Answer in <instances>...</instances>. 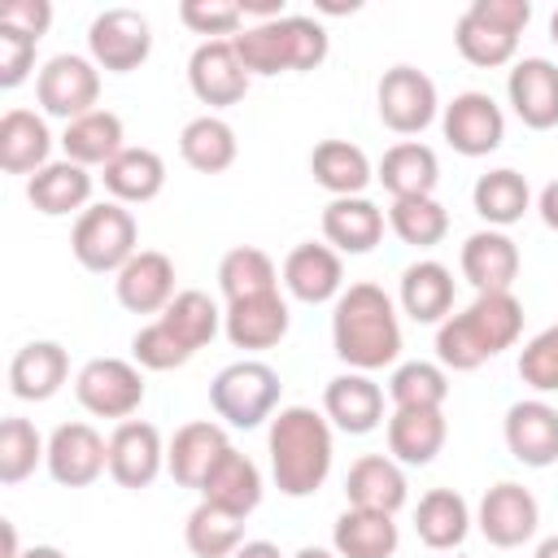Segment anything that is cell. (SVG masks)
Returning a JSON list of instances; mask_svg holds the SVG:
<instances>
[{
	"mask_svg": "<svg viewBox=\"0 0 558 558\" xmlns=\"http://www.w3.org/2000/svg\"><path fill=\"white\" fill-rule=\"evenodd\" d=\"M331 349L349 371H384L401 357L397 305L379 283H349L331 310Z\"/></svg>",
	"mask_w": 558,
	"mask_h": 558,
	"instance_id": "obj_1",
	"label": "cell"
},
{
	"mask_svg": "<svg viewBox=\"0 0 558 558\" xmlns=\"http://www.w3.org/2000/svg\"><path fill=\"white\" fill-rule=\"evenodd\" d=\"M270 475L283 497H310L331 475V423L310 405H283L270 418Z\"/></svg>",
	"mask_w": 558,
	"mask_h": 558,
	"instance_id": "obj_2",
	"label": "cell"
},
{
	"mask_svg": "<svg viewBox=\"0 0 558 558\" xmlns=\"http://www.w3.org/2000/svg\"><path fill=\"white\" fill-rule=\"evenodd\" d=\"M523 331V305L514 292H480L462 314H449L436 327V357L449 371H475Z\"/></svg>",
	"mask_w": 558,
	"mask_h": 558,
	"instance_id": "obj_3",
	"label": "cell"
},
{
	"mask_svg": "<svg viewBox=\"0 0 558 558\" xmlns=\"http://www.w3.org/2000/svg\"><path fill=\"white\" fill-rule=\"evenodd\" d=\"M231 44H235V57L248 70V78H270V74H283V70H318L331 52L327 31L314 17H301V13L257 22V26L240 31Z\"/></svg>",
	"mask_w": 558,
	"mask_h": 558,
	"instance_id": "obj_4",
	"label": "cell"
},
{
	"mask_svg": "<svg viewBox=\"0 0 558 558\" xmlns=\"http://www.w3.org/2000/svg\"><path fill=\"white\" fill-rule=\"evenodd\" d=\"M140 227H135V214L118 201H100V205H87L78 218H74V231H70V248H74V262L92 275H118L140 248Z\"/></svg>",
	"mask_w": 558,
	"mask_h": 558,
	"instance_id": "obj_5",
	"label": "cell"
},
{
	"mask_svg": "<svg viewBox=\"0 0 558 558\" xmlns=\"http://www.w3.org/2000/svg\"><path fill=\"white\" fill-rule=\"evenodd\" d=\"M279 371L257 362V357H244V362H231L214 375L209 384V405L222 423L231 427H262L266 418H275V405H279Z\"/></svg>",
	"mask_w": 558,
	"mask_h": 558,
	"instance_id": "obj_6",
	"label": "cell"
},
{
	"mask_svg": "<svg viewBox=\"0 0 558 558\" xmlns=\"http://www.w3.org/2000/svg\"><path fill=\"white\" fill-rule=\"evenodd\" d=\"M74 397L87 414L126 423L144 401V371L126 357H92L74 375Z\"/></svg>",
	"mask_w": 558,
	"mask_h": 558,
	"instance_id": "obj_7",
	"label": "cell"
},
{
	"mask_svg": "<svg viewBox=\"0 0 558 558\" xmlns=\"http://www.w3.org/2000/svg\"><path fill=\"white\" fill-rule=\"evenodd\" d=\"M35 100L48 118H61V122L92 113L100 100V65L78 52L52 57L35 78Z\"/></svg>",
	"mask_w": 558,
	"mask_h": 558,
	"instance_id": "obj_8",
	"label": "cell"
},
{
	"mask_svg": "<svg viewBox=\"0 0 558 558\" xmlns=\"http://www.w3.org/2000/svg\"><path fill=\"white\" fill-rule=\"evenodd\" d=\"M87 52L109 74H131L153 52V26L140 9H105L87 26Z\"/></svg>",
	"mask_w": 558,
	"mask_h": 558,
	"instance_id": "obj_9",
	"label": "cell"
},
{
	"mask_svg": "<svg viewBox=\"0 0 558 558\" xmlns=\"http://www.w3.org/2000/svg\"><path fill=\"white\" fill-rule=\"evenodd\" d=\"M375 109H379V122L397 135H418L436 122L440 113V100H436V83L414 70V65H392L384 70L379 87H375Z\"/></svg>",
	"mask_w": 558,
	"mask_h": 558,
	"instance_id": "obj_10",
	"label": "cell"
},
{
	"mask_svg": "<svg viewBox=\"0 0 558 558\" xmlns=\"http://www.w3.org/2000/svg\"><path fill=\"white\" fill-rule=\"evenodd\" d=\"M440 131H445L453 153L488 157L506 140V113L488 92H458L440 113Z\"/></svg>",
	"mask_w": 558,
	"mask_h": 558,
	"instance_id": "obj_11",
	"label": "cell"
},
{
	"mask_svg": "<svg viewBox=\"0 0 558 558\" xmlns=\"http://www.w3.org/2000/svg\"><path fill=\"white\" fill-rule=\"evenodd\" d=\"M248 70L240 65L235 57V44L231 39H205L196 44V52L187 57V87L201 105L209 109H227V105H240L244 92H248Z\"/></svg>",
	"mask_w": 558,
	"mask_h": 558,
	"instance_id": "obj_12",
	"label": "cell"
},
{
	"mask_svg": "<svg viewBox=\"0 0 558 558\" xmlns=\"http://www.w3.org/2000/svg\"><path fill=\"white\" fill-rule=\"evenodd\" d=\"M109 471V440L92 423H61L48 436V475L61 488H87Z\"/></svg>",
	"mask_w": 558,
	"mask_h": 558,
	"instance_id": "obj_13",
	"label": "cell"
},
{
	"mask_svg": "<svg viewBox=\"0 0 558 558\" xmlns=\"http://www.w3.org/2000/svg\"><path fill=\"white\" fill-rule=\"evenodd\" d=\"M475 523H480V532H484L488 545H497V549H519L523 541L536 536V527H541V506H536V497H532L523 484L501 480V484H493V488L484 493Z\"/></svg>",
	"mask_w": 558,
	"mask_h": 558,
	"instance_id": "obj_14",
	"label": "cell"
},
{
	"mask_svg": "<svg viewBox=\"0 0 558 558\" xmlns=\"http://www.w3.org/2000/svg\"><path fill=\"white\" fill-rule=\"evenodd\" d=\"M501 436H506V449L514 462L523 466H554L558 462V410L541 397L532 401H514L506 410V423H501Z\"/></svg>",
	"mask_w": 558,
	"mask_h": 558,
	"instance_id": "obj_15",
	"label": "cell"
},
{
	"mask_svg": "<svg viewBox=\"0 0 558 558\" xmlns=\"http://www.w3.org/2000/svg\"><path fill=\"white\" fill-rule=\"evenodd\" d=\"M166 466V445L161 432L144 418H126L109 436V475L122 488H148Z\"/></svg>",
	"mask_w": 558,
	"mask_h": 558,
	"instance_id": "obj_16",
	"label": "cell"
},
{
	"mask_svg": "<svg viewBox=\"0 0 558 558\" xmlns=\"http://www.w3.org/2000/svg\"><path fill=\"white\" fill-rule=\"evenodd\" d=\"M506 96L514 118L527 131H549L558 126V65L549 57H523L514 61L506 78Z\"/></svg>",
	"mask_w": 558,
	"mask_h": 558,
	"instance_id": "obj_17",
	"label": "cell"
},
{
	"mask_svg": "<svg viewBox=\"0 0 558 558\" xmlns=\"http://www.w3.org/2000/svg\"><path fill=\"white\" fill-rule=\"evenodd\" d=\"M323 414L331 427H340L349 436H366L384 423V388L362 371H344V375L327 379Z\"/></svg>",
	"mask_w": 558,
	"mask_h": 558,
	"instance_id": "obj_18",
	"label": "cell"
},
{
	"mask_svg": "<svg viewBox=\"0 0 558 558\" xmlns=\"http://www.w3.org/2000/svg\"><path fill=\"white\" fill-rule=\"evenodd\" d=\"M283 288L305 301V305H323V301H336L344 292V266H340V253L331 244H296L288 257H283V270H279Z\"/></svg>",
	"mask_w": 558,
	"mask_h": 558,
	"instance_id": "obj_19",
	"label": "cell"
},
{
	"mask_svg": "<svg viewBox=\"0 0 558 558\" xmlns=\"http://www.w3.org/2000/svg\"><path fill=\"white\" fill-rule=\"evenodd\" d=\"M118 305L131 314H161L174 301V262L157 248H140L113 279Z\"/></svg>",
	"mask_w": 558,
	"mask_h": 558,
	"instance_id": "obj_20",
	"label": "cell"
},
{
	"mask_svg": "<svg viewBox=\"0 0 558 558\" xmlns=\"http://www.w3.org/2000/svg\"><path fill=\"white\" fill-rule=\"evenodd\" d=\"M458 262H462V279L475 292H510V283L519 275V244L506 231L484 227V231L466 235Z\"/></svg>",
	"mask_w": 558,
	"mask_h": 558,
	"instance_id": "obj_21",
	"label": "cell"
},
{
	"mask_svg": "<svg viewBox=\"0 0 558 558\" xmlns=\"http://www.w3.org/2000/svg\"><path fill=\"white\" fill-rule=\"evenodd\" d=\"M227 449H231V440H227V432H222L218 423H209V418L183 423V427L170 436V445H166V471L174 475V484L201 488L205 475L214 471V462H218Z\"/></svg>",
	"mask_w": 558,
	"mask_h": 558,
	"instance_id": "obj_22",
	"label": "cell"
},
{
	"mask_svg": "<svg viewBox=\"0 0 558 558\" xmlns=\"http://www.w3.org/2000/svg\"><path fill=\"white\" fill-rule=\"evenodd\" d=\"M201 501L235 514V519H248L257 506H262V471L248 453H240L235 445L214 462V471L205 475V484L196 488Z\"/></svg>",
	"mask_w": 558,
	"mask_h": 558,
	"instance_id": "obj_23",
	"label": "cell"
},
{
	"mask_svg": "<svg viewBox=\"0 0 558 558\" xmlns=\"http://www.w3.org/2000/svg\"><path fill=\"white\" fill-rule=\"evenodd\" d=\"M344 497L357 510H379V514H397L410 501V484L401 462H392L388 453H366L349 466L344 475Z\"/></svg>",
	"mask_w": 558,
	"mask_h": 558,
	"instance_id": "obj_24",
	"label": "cell"
},
{
	"mask_svg": "<svg viewBox=\"0 0 558 558\" xmlns=\"http://www.w3.org/2000/svg\"><path fill=\"white\" fill-rule=\"evenodd\" d=\"M288 301L279 292L266 296H248V301H231L222 310V331L235 349H275L288 336Z\"/></svg>",
	"mask_w": 558,
	"mask_h": 558,
	"instance_id": "obj_25",
	"label": "cell"
},
{
	"mask_svg": "<svg viewBox=\"0 0 558 558\" xmlns=\"http://www.w3.org/2000/svg\"><path fill=\"white\" fill-rule=\"evenodd\" d=\"M70 379V353L57 340H31L9 362V392L17 401H48Z\"/></svg>",
	"mask_w": 558,
	"mask_h": 558,
	"instance_id": "obj_26",
	"label": "cell"
},
{
	"mask_svg": "<svg viewBox=\"0 0 558 558\" xmlns=\"http://www.w3.org/2000/svg\"><path fill=\"white\" fill-rule=\"evenodd\" d=\"M52 153V131L35 109H9L0 118V170L39 174Z\"/></svg>",
	"mask_w": 558,
	"mask_h": 558,
	"instance_id": "obj_27",
	"label": "cell"
},
{
	"mask_svg": "<svg viewBox=\"0 0 558 558\" xmlns=\"http://www.w3.org/2000/svg\"><path fill=\"white\" fill-rule=\"evenodd\" d=\"M26 201L44 214V218H65V214H83L92 201V174L78 161H48L39 174L26 179Z\"/></svg>",
	"mask_w": 558,
	"mask_h": 558,
	"instance_id": "obj_28",
	"label": "cell"
},
{
	"mask_svg": "<svg viewBox=\"0 0 558 558\" xmlns=\"http://www.w3.org/2000/svg\"><path fill=\"white\" fill-rule=\"evenodd\" d=\"M323 240L336 253H371L384 240V209L366 196H336L323 209Z\"/></svg>",
	"mask_w": 558,
	"mask_h": 558,
	"instance_id": "obj_29",
	"label": "cell"
},
{
	"mask_svg": "<svg viewBox=\"0 0 558 558\" xmlns=\"http://www.w3.org/2000/svg\"><path fill=\"white\" fill-rule=\"evenodd\" d=\"M375 179L384 183V192H388L392 201L432 196L436 183H440V161H436V153H432L427 144L401 140V144H392V148L379 157V174H375Z\"/></svg>",
	"mask_w": 558,
	"mask_h": 558,
	"instance_id": "obj_30",
	"label": "cell"
},
{
	"mask_svg": "<svg viewBox=\"0 0 558 558\" xmlns=\"http://www.w3.org/2000/svg\"><path fill=\"white\" fill-rule=\"evenodd\" d=\"M449 423L440 410H392L388 418V458L401 466H427L445 449Z\"/></svg>",
	"mask_w": 558,
	"mask_h": 558,
	"instance_id": "obj_31",
	"label": "cell"
},
{
	"mask_svg": "<svg viewBox=\"0 0 558 558\" xmlns=\"http://www.w3.org/2000/svg\"><path fill=\"white\" fill-rule=\"evenodd\" d=\"M397 301H401V310L414 323H436L440 327L449 318V310H453V275H449V266H440L432 257L405 266L401 270Z\"/></svg>",
	"mask_w": 558,
	"mask_h": 558,
	"instance_id": "obj_32",
	"label": "cell"
},
{
	"mask_svg": "<svg viewBox=\"0 0 558 558\" xmlns=\"http://www.w3.org/2000/svg\"><path fill=\"white\" fill-rule=\"evenodd\" d=\"M310 174H314V183L323 192H331V201L336 196H362L371 187V179H375L371 157L357 144H349V140H323V144H314Z\"/></svg>",
	"mask_w": 558,
	"mask_h": 558,
	"instance_id": "obj_33",
	"label": "cell"
},
{
	"mask_svg": "<svg viewBox=\"0 0 558 558\" xmlns=\"http://www.w3.org/2000/svg\"><path fill=\"white\" fill-rule=\"evenodd\" d=\"M126 131H122V118L109 113V109H92L74 122H65L61 131V148H65V161H78V166H109L126 144Z\"/></svg>",
	"mask_w": 558,
	"mask_h": 558,
	"instance_id": "obj_34",
	"label": "cell"
},
{
	"mask_svg": "<svg viewBox=\"0 0 558 558\" xmlns=\"http://www.w3.org/2000/svg\"><path fill=\"white\" fill-rule=\"evenodd\" d=\"M414 532L427 549H458L471 532V506L462 493L453 488H432L418 497V510H414Z\"/></svg>",
	"mask_w": 558,
	"mask_h": 558,
	"instance_id": "obj_35",
	"label": "cell"
},
{
	"mask_svg": "<svg viewBox=\"0 0 558 558\" xmlns=\"http://www.w3.org/2000/svg\"><path fill=\"white\" fill-rule=\"evenodd\" d=\"M105 192L118 205H144L153 196H161L166 187V161L153 148H122L109 166H105Z\"/></svg>",
	"mask_w": 558,
	"mask_h": 558,
	"instance_id": "obj_36",
	"label": "cell"
},
{
	"mask_svg": "<svg viewBox=\"0 0 558 558\" xmlns=\"http://www.w3.org/2000/svg\"><path fill=\"white\" fill-rule=\"evenodd\" d=\"M397 523L392 514H379V510H357L349 506L336 527H331V549L340 558H392L397 554Z\"/></svg>",
	"mask_w": 558,
	"mask_h": 558,
	"instance_id": "obj_37",
	"label": "cell"
},
{
	"mask_svg": "<svg viewBox=\"0 0 558 558\" xmlns=\"http://www.w3.org/2000/svg\"><path fill=\"white\" fill-rule=\"evenodd\" d=\"M471 205H475V214H480L488 227L506 231V227H514V222L527 214V205H532V187H527V179H523L519 170L501 166V170H488V174L475 179V187H471Z\"/></svg>",
	"mask_w": 558,
	"mask_h": 558,
	"instance_id": "obj_38",
	"label": "cell"
},
{
	"mask_svg": "<svg viewBox=\"0 0 558 558\" xmlns=\"http://www.w3.org/2000/svg\"><path fill=\"white\" fill-rule=\"evenodd\" d=\"M235 153H240L235 131H231L222 118H214V113H201V118H192V122L179 131V157H183L196 174H222V170H231Z\"/></svg>",
	"mask_w": 558,
	"mask_h": 558,
	"instance_id": "obj_39",
	"label": "cell"
},
{
	"mask_svg": "<svg viewBox=\"0 0 558 558\" xmlns=\"http://www.w3.org/2000/svg\"><path fill=\"white\" fill-rule=\"evenodd\" d=\"M218 288H222L227 305L248 301V296H266V292H279V270H275L270 253H262L257 244H235L218 262Z\"/></svg>",
	"mask_w": 558,
	"mask_h": 558,
	"instance_id": "obj_40",
	"label": "cell"
},
{
	"mask_svg": "<svg viewBox=\"0 0 558 558\" xmlns=\"http://www.w3.org/2000/svg\"><path fill=\"white\" fill-rule=\"evenodd\" d=\"M179 340H183V349H205L218 331H222V310H218V301L209 296V292H201V288H183V292H174V301L157 314Z\"/></svg>",
	"mask_w": 558,
	"mask_h": 558,
	"instance_id": "obj_41",
	"label": "cell"
},
{
	"mask_svg": "<svg viewBox=\"0 0 558 558\" xmlns=\"http://www.w3.org/2000/svg\"><path fill=\"white\" fill-rule=\"evenodd\" d=\"M388 227L410 248H436L449 235V209L436 196H410L388 205Z\"/></svg>",
	"mask_w": 558,
	"mask_h": 558,
	"instance_id": "obj_42",
	"label": "cell"
},
{
	"mask_svg": "<svg viewBox=\"0 0 558 558\" xmlns=\"http://www.w3.org/2000/svg\"><path fill=\"white\" fill-rule=\"evenodd\" d=\"M183 541L196 558H231L244 545V519L201 501L183 523Z\"/></svg>",
	"mask_w": 558,
	"mask_h": 558,
	"instance_id": "obj_43",
	"label": "cell"
},
{
	"mask_svg": "<svg viewBox=\"0 0 558 558\" xmlns=\"http://www.w3.org/2000/svg\"><path fill=\"white\" fill-rule=\"evenodd\" d=\"M388 397L397 410H440L449 397V375L440 362H401L388 379Z\"/></svg>",
	"mask_w": 558,
	"mask_h": 558,
	"instance_id": "obj_44",
	"label": "cell"
},
{
	"mask_svg": "<svg viewBox=\"0 0 558 558\" xmlns=\"http://www.w3.org/2000/svg\"><path fill=\"white\" fill-rule=\"evenodd\" d=\"M39 462H48V440L31 418L9 414L0 423V484H22Z\"/></svg>",
	"mask_w": 558,
	"mask_h": 558,
	"instance_id": "obj_45",
	"label": "cell"
},
{
	"mask_svg": "<svg viewBox=\"0 0 558 558\" xmlns=\"http://www.w3.org/2000/svg\"><path fill=\"white\" fill-rule=\"evenodd\" d=\"M453 44H458L462 61H471V65H480V70L510 65V61H514V48H519L514 35H506V31L488 26V22H480L475 13H462V17L453 22Z\"/></svg>",
	"mask_w": 558,
	"mask_h": 558,
	"instance_id": "obj_46",
	"label": "cell"
},
{
	"mask_svg": "<svg viewBox=\"0 0 558 558\" xmlns=\"http://www.w3.org/2000/svg\"><path fill=\"white\" fill-rule=\"evenodd\" d=\"M131 357H135L140 371H174V366H187L192 362V349H183V340L161 318H153L148 327L135 331Z\"/></svg>",
	"mask_w": 558,
	"mask_h": 558,
	"instance_id": "obj_47",
	"label": "cell"
},
{
	"mask_svg": "<svg viewBox=\"0 0 558 558\" xmlns=\"http://www.w3.org/2000/svg\"><path fill=\"white\" fill-rule=\"evenodd\" d=\"M519 379L536 392H558V323L536 331L519 353Z\"/></svg>",
	"mask_w": 558,
	"mask_h": 558,
	"instance_id": "obj_48",
	"label": "cell"
},
{
	"mask_svg": "<svg viewBox=\"0 0 558 558\" xmlns=\"http://www.w3.org/2000/svg\"><path fill=\"white\" fill-rule=\"evenodd\" d=\"M179 17L196 35H209V39L231 35L235 39V31L244 22V9H240V0H183L179 4Z\"/></svg>",
	"mask_w": 558,
	"mask_h": 558,
	"instance_id": "obj_49",
	"label": "cell"
},
{
	"mask_svg": "<svg viewBox=\"0 0 558 558\" xmlns=\"http://www.w3.org/2000/svg\"><path fill=\"white\" fill-rule=\"evenodd\" d=\"M35 44H39V39L0 26V87H4V92L22 87V83L31 78V70H35Z\"/></svg>",
	"mask_w": 558,
	"mask_h": 558,
	"instance_id": "obj_50",
	"label": "cell"
},
{
	"mask_svg": "<svg viewBox=\"0 0 558 558\" xmlns=\"http://www.w3.org/2000/svg\"><path fill=\"white\" fill-rule=\"evenodd\" d=\"M0 26L22 31L31 39H44L52 26V4L48 0H4L0 4Z\"/></svg>",
	"mask_w": 558,
	"mask_h": 558,
	"instance_id": "obj_51",
	"label": "cell"
},
{
	"mask_svg": "<svg viewBox=\"0 0 558 558\" xmlns=\"http://www.w3.org/2000/svg\"><path fill=\"white\" fill-rule=\"evenodd\" d=\"M466 13H475L480 22H488V26L506 31V35H514V39H519V31L532 22V4H527V0H471Z\"/></svg>",
	"mask_w": 558,
	"mask_h": 558,
	"instance_id": "obj_52",
	"label": "cell"
},
{
	"mask_svg": "<svg viewBox=\"0 0 558 558\" xmlns=\"http://www.w3.org/2000/svg\"><path fill=\"white\" fill-rule=\"evenodd\" d=\"M536 209H541V222H545L549 231H558V179H549V183L541 187Z\"/></svg>",
	"mask_w": 558,
	"mask_h": 558,
	"instance_id": "obj_53",
	"label": "cell"
},
{
	"mask_svg": "<svg viewBox=\"0 0 558 558\" xmlns=\"http://www.w3.org/2000/svg\"><path fill=\"white\" fill-rule=\"evenodd\" d=\"M231 558H283V554H279V545H275V541H244Z\"/></svg>",
	"mask_w": 558,
	"mask_h": 558,
	"instance_id": "obj_54",
	"label": "cell"
},
{
	"mask_svg": "<svg viewBox=\"0 0 558 558\" xmlns=\"http://www.w3.org/2000/svg\"><path fill=\"white\" fill-rule=\"evenodd\" d=\"M0 536H4V558H22V549H17V527H13V519H0Z\"/></svg>",
	"mask_w": 558,
	"mask_h": 558,
	"instance_id": "obj_55",
	"label": "cell"
},
{
	"mask_svg": "<svg viewBox=\"0 0 558 558\" xmlns=\"http://www.w3.org/2000/svg\"><path fill=\"white\" fill-rule=\"evenodd\" d=\"M22 558H65L57 545H31V549H22Z\"/></svg>",
	"mask_w": 558,
	"mask_h": 558,
	"instance_id": "obj_56",
	"label": "cell"
},
{
	"mask_svg": "<svg viewBox=\"0 0 558 558\" xmlns=\"http://www.w3.org/2000/svg\"><path fill=\"white\" fill-rule=\"evenodd\" d=\"M292 558H340L336 549H323V545H305V549H296Z\"/></svg>",
	"mask_w": 558,
	"mask_h": 558,
	"instance_id": "obj_57",
	"label": "cell"
},
{
	"mask_svg": "<svg viewBox=\"0 0 558 558\" xmlns=\"http://www.w3.org/2000/svg\"><path fill=\"white\" fill-rule=\"evenodd\" d=\"M536 558H558V536H545V541L536 545Z\"/></svg>",
	"mask_w": 558,
	"mask_h": 558,
	"instance_id": "obj_58",
	"label": "cell"
},
{
	"mask_svg": "<svg viewBox=\"0 0 558 558\" xmlns=\"http://www.w3.org/2000/svg\"><path fill=\"white\" fill-rule=\"evenodd\" d=\"M549 39L558 44V9H554V17H549Z\"/></svg>",
	"mask_w": 558,
	"mask_h": 558,
	"instance_id": "obj_59",
	"label": "cell"
}]
</instances>
